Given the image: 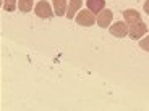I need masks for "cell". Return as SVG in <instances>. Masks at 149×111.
<instances>
[{
    "label": "cell",
    "mask_w": 149,
    "mask_h": 111,
    "mask_svg": "<svg viewBox=\"0 0 149 111\" xmlns=\"http://www.w3.org/2000/svg\"><path fill=\"white\" fill-rule=\"evenodd\" d=\"M123 18H125V23H127L128 26L133 24V23H138L141 21V16L136 10H125L123 11Z\"/></svg>",
    "instance_id": "ba28073f"
},
{
    "label": "cell",
    "mask_w": 149,
    "mask_h": 111,
    "mask_svg": "<svg viewBox=\"0 0 149 111\" xmlns=\"http://www.w3.org/2000/svg\"><path fill=\"white\" fill-rule=\"evenodd\" d=\"M86 5H88V10L89 11L101 13L105 8V0H86Z\"/></svg>",
    "instance_id": "52a82bcc"
},
{
    "label": "cell",
    "mask_w": 149,
    "mask_h": 111,
    "mask_svg": "<svg viewBox=\"0 0 149 111\" xmlns=\"http://www.w3.org/2000/svg\"><path fill=\"white\" fill-rule=\"evenodd\" d=\"M67 0H54V13L58 16L67 15Z\"/></svg>",
    "instance_id": "9c48e42d"
},
{
    "label": "cell",
    "mask_w": 149,
    "mask_h": 111,
    "mask_svg": "<svg viewBox=\"0 0 149 111\" xmlns=\"http://www.w3.org/2000/svg\"><path fill=\"white\" fill-rule=\"evenodd\" d=\"M148 32V26H146L143 21H138V23H133V24H130L128 26V36L131 37V39H141L144 34Z\"/></svg>",
    "instance_id": "6da1fadb"
},
{
    "label": "cell",
    "mask_w": 149,
    "mask_h": 111,
    "mask_svg": "<svg viewBox=\"0 0 149 111\" xmlns=\"http://www.w3.org/2000/svg\"><path fill=\"white\" fill-rule=\"evenodd\" d=\"M3 10L5 11H15L16 10V0H3Z\"/></svg>",
    "instance_id": "8fae6325"
},
{
    "label": "cell",
    "mask_w": 149,
    "mask_h": 111,
    "mask_svg": "<svg viewBox=\"0 0 149 111\" xmlns=\"http://www.w3.org/2000/svg\"><path fill=\"white\" fill-rule=\"evenodd\" d=\"M139 47H141L143 50H146V52H149V36L144 37V39H141V42H139Z\"/></svg>",
    "instance_id": "7c38bea8"
},
{
    "label": "cell",
    "mask_w": 149,
    "mask_h": 111,
    "mask_svg": "<svg viewBox=\"0 0 149 111\" xmlns=\"http://www.w3.org/2000/svg\"><path fill=\"white\" fill-rule=\"evenodd\" d=\"M34 13H36L39 18H52L54 16V11L52 8H50V5L47 3V2H39V3L34 7Z\"/></svg>",
    "instance_id": "3957f363"
},
{
    "label": "cell",
    "mask_w": 149,
    "mask_h": 111,
    "mask_svg": "<svg viewBox=\"0 0 149 111\" xmlns=\"http://www.w3.org/2000/svg\"><path fill=\"white\" fill-rule=\"evenodd\" d=\"M83 5V0H70V3H68V8H67V18L68 19H73L74 15H76V11L81 8Z\"/></svg>",
    "instance_id": "8992f818"
},
{
    "label": "cell",
    "mask_w": 149,
    "mask_h": 111,
    "mask_svg": "<svg viewBox=\"0 0 149 111\" xmlns=\"http://www.w3.org/2000/svg\"><path fill=\"white\" fill-rule=\"evenodd\" d=\"M112 19H113V13H112V10L104 8V10L99 13V16H97V24H99L101 27H109Z\"/></svg>",
    "instance_id": "5b68a950"
},
{
    "label": "cell",
    "mask_w": 149,
    "mask_h": 111,
    "mask_svg": "<svg viewBox=\"0 0 149 111\" xmlns=\"http://www.w3.org/2000/svg\"><path fill=\"white\" fill-rule=\"evenodd\" d=\"M144 11L149 15V0H146V3H144Z\"/></svg>",
    "instance_id": "4fadbf2b"
},
{
    "label": "cell",
    "mask_w": 149,
    "mask_h": 111,
    "mask_svg": "<svg viewBox=\"0 0 149 111\" xmlns=\"http://www.w3.org/2000/svg\"><path fill=\"white\" fill-rule=\"evenodd\" d=\"M76 23L79 26H84V27H89L96 23V18H94V13L89 10H83L76 15Z\"/></svg>",
    "instance_id": "7a4b0ae2"
},
{
    "label": "cell",
    "mask_w": 149,
    "mask_h": 111,
    "mask_svg": "<svg viewBox=\"0 0 149 111\" xmlns=\"http://www.w3.org/2000/svg\"><path fill=\"white\" fill-rule=\"evenodd\" d=\"M19 11H23V13H29L31 10H33V0H19Z\"/></svg>",
    "instance_id": "30bf717a"
},
{
    "label": "cell",
    "mask_w": 149,
    "mask_h": 111,
    "mask_svg": "<svg viewBox=\"0 0 149 111\" xmlns=\"http://www.w3.org/2000/svg\"><path fill=\"white\" fill-rule=\"evenodd\" d=\"M110 34L115 37H125L128 36V24L125 21H117L113 26H110Z\"/></svg>",
    "instance_id": "277c9868"
}]
</instances>
